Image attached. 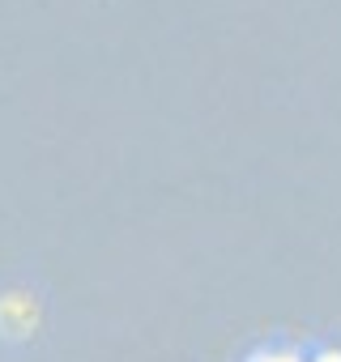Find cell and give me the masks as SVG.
I'll return each instance as SVG.
<instances>
[{
	"label": "cell",
	"instance_id": "obj_1",
	"mask_svg": "<svg viewBox=\"0 0 341 362\" xmlns=\"http://www.w3.org/2000/svg\"><path fill=\"white\" fill-rule=\"evenodd\" d=\"M316 362H341V354H320Z\"/></svg>",
	"mask_w": 341,
	"mask_h": 362
}]
</instances>
